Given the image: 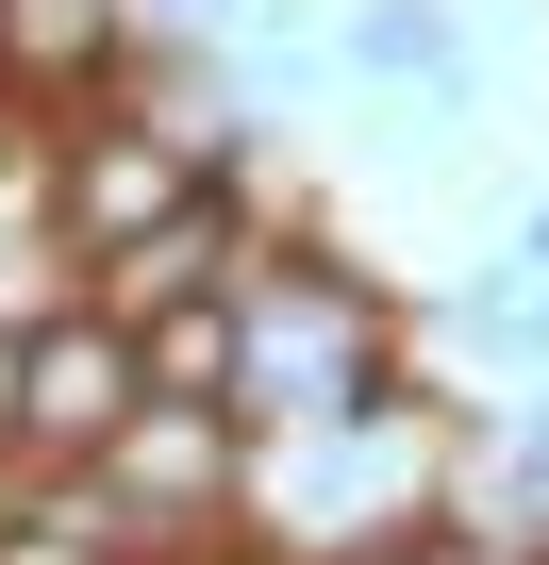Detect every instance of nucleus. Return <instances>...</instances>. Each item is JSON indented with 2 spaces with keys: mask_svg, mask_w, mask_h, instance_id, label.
<instances>
[{
  "mask_svg": "<svg viewBox=\"0 0 549 565\" xmlns=\"http://www.w3.org/2000/svg\"><path fill=\"white\" fill-rule=\"evenodd\" d=\"M516 266H549V200H532V216H516Z\"/></svg>",
  "mask_w": 549,
  "mask_h": 565,
  "instance_id": "13",
  "label": "nucleus"
},
{
  "mask_svg": "<svg viewBox=\"0 0 549 565\" xmlns=\"http://www.w3.org/2000/svg\"><path fill=\"white\" fill-rule=\"evenodd\" d=\"M350 67H367V84H416V100H466L450 0H350Z\"/></svg>",
  "mask_w": 549,
  "mask_h": 565,
  "instance_id": "7",
  "label": "nucleus"
},
{
  "mask_svg": "<svg viewBox=\"0 0 549 565\" xmlns=\"http://www.w3.org/2000/svg\"><path fill=\"white\" fill-rule=\"evenodd\" d=\"M134 67V18L117 0H0V84H34V100H101Z\"/></svg>",
  "mask_w": 549,
  "mask_h": 565,
  "instance_id": "5",
  "label": "nucleus"
},
{
  "mask_svg": "<svg viewBox=\"0 0 549 565\" xmlns=\"http://www.w3.org/2000/svg\"><path fill=\"white\" fill-rule=\"evenodd\" d=\"M466 333H483V350H516V366H549V300H532V282H516V266H499V282H483V300H466Z\"/></svg>",
  "mask_w": 549,
  "mask_h": 565,
  "instance_id": "10",
  "label": "nucleus"
},
{
  "mask_svg": "<svg viewBox=\"0 0 549 565\" xmlns=\"http://www.w3.org/2000/svg\"><path fill=\"white\" fill-rule=\"evenodd\" d=\"M84 300L134 333V317H167V300H250V216H233V183H200L167 233H134V249H101V282Z\"/></svg>",
  "mask_w": 549,
  "mask_h": 565,
  "instance_id": "4",
  "label": "nucleus"
},
{
  "mask_svg": "<svg viewBox=\"0 0 549 565\" xmlns=\"http://www.w3.org/2000/svg\"><path fill=\"white\" fill-rule=\"evenodd\" d=\"M233 482H250V433H233L217 399H134L117 449L84 466V499L117 515V548H134V515H217Z\"/></svg>",
  "mask_w": 549,
  "mask_h": 565,
  "instance_id": "3",
  "label": "nucleus"
},
{
  "mask_svg": "<svg viewBox=\"0 0 549 565\" xmlns=\"http://www.w3.org/2000/svg\"><path fill=\"white\" fill-rule=\"evenodd\" d=\"M233 366H250V300H167V317H134V383H150V399H217V416H233Z\"/></svg>",
  "mask_w": 549,
  "mask_h": 565,
  "instance_id": "6",
  "label": "nucleus"
},
{
  "mask_svg": "<svg viewBox=\"0 0 549 565\" xmlns=\"http://www.w3.org/2000/svg\"><path fill=\"white\" fill-rule=\"evenodd\" d=\"M200 183H217V134H167V117H101V134H67V167H51V233L101 266V249L167 233Z\"/></svg>",
  "mask_w": 549,
  "mask_h": 565,
  "instance_id": "1",
  "label": "nucleus"
},
{
  "mask_svg": "<svg viewBox=\"0 0 549 565\" xmlns=\"http://www.w3.org/2000/svg\"><path fill=\"white\" fill-rule=\"evenodd\" d=\"M150 18H183V34H233V18H250V0H150Z\"/></svg>",
  "mask_w": 549,
  "mask_h": 565,
  "instance_id": "12",
  "label": "nucleus"
},
{
  "mask_svg": "<svg viewBox=\"0 0 549 565\" xmlns=\"http://www.w3.org/2000/svg\"><path fill=\"white\" fill-rule=\"evenodd\" d=\"M0 515H18V499H0Z\"/></svg>",
  "mask_w": 549,
  "mask_h": 565,
  "instance_id": "14",
  "label": "nucleus"
},
{
  "mask_svg": "<svg viewBox=\"0 0 549 565\" xmlns=\"http://www.w3.org/2000/svg\"><path fill=\"white\" fill-rule=\"evenodd\" d=\"M0 466H18V317H0Z\"/></svg>",
  "mask_w": 549,
  "mask_h": 565,
  "instance_id": "11",
  "label": "nucleus"
},
{
  "mask_svg": "<svg viewBox=\"0 0 549 565\" xmlns=\"http://www.w3.org/2000/svg\"><path fill=\"white\" fill-rule=\"evenodd\" d=\"M367 565H516V548L466 532V515H400V532H367Z\"/></svg>",
  "mask_w": 549,
  "mask_h": 565,
  "instance_id": "9",
  "label": "nucleus"
},
{
  "mask_svg": "<svg viewBox=\"0 0 549 565\" xmlns=\"http://www.w3.org/2000/svg\"><path fill=\"white\" fill-rule=\"evenodd\" d=\"M0 565H134V548H117V515H101L84 482H18V515H0Z\"/></svg>",
  "mask_w": 549,
  "mask_h": 565,
  "instance_id": "8",
  "label": "nucleus"
},
{
  "mask_svg": "<svg viewBox=\"0 0 549 565\" xmlns=\"http://www.w3.org/2000/svg\"><path fill=\"white\" fill-rule=\"evenodd\" d=\"M134 399H150V383H134V333H117L101 300L18 317V466H101Z\"/></svg>",
  "mask_w": 549,
  "mask_h": 565,
  "instance_id": "2",
  "label": "nucleus"
}]
</instances>
